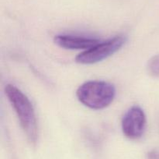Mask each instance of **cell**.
<instances>
[{"instance_id": "cell-1", "label": "cell", "mask_w": 159, "mask_h": 159, "mask_svg": "<svg viewBox=\"0 0 159 159\" xmlns=\"http://www.w3.org/2000/svg\"><path fill=\"white\" fill-rule=\"evenodd\" d=\"M5 94L29 141L36 143L38 137V127L32 103L26 95L12 84H7L5 87Z\"/></svg>"}, {"instance_id": "cell-2", "label": "cell", "mask_w": 159, "mask_h": 159, "mask_svg": "<svg viewBox=\"0 0 159 159\" xmlns=\"http://www.w3.org/2000/svg\"><path fill=\"white\" fill-rule=\"evenodd\" d=\"M116 89L106 81L90 80L82 84L76 91L79 101L86 107L95 110L103 109L113 102Z\"/></svg>"}, {"instance_id": "cell-3", "label": "cell", "mask_w": 159, "mask_h": 159, "mask_svg": "<svg viewBox=\"0 0 159 159\" xmlns=\"http://www.w3.org/2000/svg\"><path fill=\"white\" fill-rule=\"evenodd\" d=\"M126 37L122 35L116 36L103 42H99L97 45L83 52L80 53L75 58V61L82 65H91L97 63L111 56L120 49L125 44Z\"/></svg>"}, {"instance_id": "cell-4", "label": "cell", "mask_w": 159, "mask_h": 159, "mask_svg": "<svg viewBox=\"0 0 159 159\" xmlns=\"http://www.w3.org/2000/svg\"><path fill=\"white\" fill-rule=\"evenodd\" d=\"M147 125L145 113L141 107L132 106L124 114L122 118V131L130 140H138L144 134Z\"/></svg>"}, {"instance_id": "cell-5", "label": "cell", "mask_w": 159, "mask_h": 159, "mask_svg": "<svg viewBox=\"0 0 159 159\" xmlns=\"http://www.w3.org/2000/svg\"><path fill=\"white\" fill-rule=\"evenodd\" d=\"M54 41L56 45L61 48L71 50H88L100 42L98 39L92 38V37L68 35V34L56 35Z\"/></svg>"}, {"instance_id": "cell-6", "label": "cell", "mask_w": 159, "mask_h": 159, "mask_svg": "<svg viewBox=\"0 0 159 159\" xmlns=\"http://www.w3.org/2000/svg\"><path fill=\"white\" fill-rule=\"evenodd\" d=\"M148 70L152 76L155 77H159V55L153 56L149 60Z\"/></svg>"}]
</instances>
